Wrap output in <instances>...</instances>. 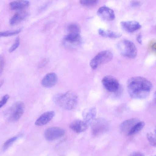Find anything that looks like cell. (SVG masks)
Here are the masks:
<instances>
[{
    "label": "cell",
    "instance_id": "6da1fadb",
    "mask_svg": "<svg viewBox=\"0 0 156 156\" xmlns=\"http://www.w3.org/2000/svg\"><path fill=\"white\" fill-rule=\"evenodd\" d=\"M152 87L151 83L145 78L132 77L127 82V89L130 96L135 99H144L150 94Z\"/></svg>",
    "mask_w": 156,
    "mask_h": 156
},
{
    "label": "cell",
    "instance_id": "7a4b0ae2",
    "mask_svg": "<svg viewBox=\"0 0 156 156\" xmlns=\"http://www.w3.org/2000/svg\"><path fill=\"white\" fill-rule=\"evenodd\" d=\"M78 100L76 94L71 91L56 94L52 98L53 101L56 105L67 110H72L76 107Z\"/></svg>",
    "mask_w": 156,
    "mask_h": 156
},
{
    "label": "cell",
    "instance_id": "3957f363",
    "mask_svg": "<svg viewBox=\"0 0 156 156\" xmlns=\"http://www.w3.org/2000/svg\"><path fill=\"white\" fill-rule=\"evenodd\" d=\"M117 48L121 54L126 58H133L137 55V50L135 45L129 40L125 39L119 42Z\"/></svg>",
    "mask_w": 156,
    "mask_h": 156
},
{
    "label": "cell",
    "instance_id": "277c9868",
    "mask_svg": "<svg viewBox=\"0 0 156 156\" xmlns=\"http://www.w3.org/2000/svg\"><path fill=\"white\" fill-rule=\"evenodd\" d=\"M24 110V103L21 101L14 103L6 112L5 115L12 122L18 121L23 115Z\"/></svg>",
    "mask_w": 156,
    "mask_h": 156
},
{
    "label": "cell",
    "instance_id": "5b68a950",
    "mask_svg": "<svg viewBox=\"0 0 156 156\" xmlns=\"http://www.w3.org/2000/svg\"><path fill=\"white\" fill-rule=\"evenodd\" d=\"M113 58L112 53L110 51L105 50L97 54L90 61V66L93 69H96L98 66L108 63Z\"/></svg>",
    "mask_w": 156,
    "mask_h": 156
},
{
    "label": "cell",
    "instance_id": "8992f818",
    "mask_svg": "<svg viewBox=\"0 0 156 156\" xmlns=\"http://www.w3.org/2000/svg\"><path fill=\"white\" fill-rule=\"evenodd\" d=\"M90 124L92 134L95 136L104 133L108 130L109 128L108 122L102 118L95 119Z\"/></svg>",
    "mask_w": 156,
    "mask_h": 156
},
{
    "label": "cell",
    "instance_id": "52a82bcc",
    "mask_svg": "<svg viewBox=\"0 0 156 156\" xmlns=\"http://www.w3.org/2000/svg\"><path fill=\"white\" fill-rule=\"evenodd\" d=\"M64 130L58 127H51L48 128L44 132L45 138L49 141H52L62 137L65 134Z\"/></svg>",
    "mask_w": 156,
    "mask_h": 156
},
{
    "label": "cell",
    "instance_id": "ba28073f",
    "mask_svg": "<svg viewBox=\"0 0 156 156\" xmlns=\"http://www.w3.org/2000/svg\"><path fill=\"white\" fill-rule=\"evenodd\" d=\"M102 83L108 91L110 92H115L119 87V84L118 80L114 77L111 76H106L103 78Z\"/></svg>",
    "mask_w": 156,
    "mask_h": 156
},
{
    "label": "cell",
    "instance_id": "9c48e42d",
    "mask_svg": "<svg viewBox=\"0 0 156 156\" xmlns=\"http://www.w3.org/2000/svg\"><path fill=\"white\" fill-rule=\"evenodd\" d=\"M81 39L79 34L69 33L64 37L63 43L67 46H76L79 44Z\"/></svg>",
    "mask_w": 156,
    "mask_h": 156
},
{
    "label": "cell",
    "instance_id": "30bf717a",
    "mask_svg": "<svg viewBox=\"0 0 156 156\" xmlns=\"http://www.w3.org/2000/svg\"><path fill=\"white\" fill-rule=\"evenodd\" d=\"M98 16L106 21H112L115 18L114 11L108 7L103 6L100 7L97 11Z\"/></svg>",
    "mask_w": 156,
    "mask_h": 156
},
{
    "label": "cell",
    "instance_id": "8fae6325",
    "mask_svg": "<svg viewBox=\"0 0 156 156\" xmlns=\"http://www.w3.org/2000/svg\"><path fill=\"white\" fill-rule=\"evenodd\" d=\"M140 121L139 119L136 118H131L125 120L120 125V129L121 132L123 134L128 135L133 126Z\"/></svg>",
    "mask_w": 156,
    "mask_h": 156
},
{
    "label": "cell",
    "instance_id": "7c38bea8",
    "mask_svg": "<svg viewBox=\"0 0 156 156\" xmlns=\"http://www.w3.org/2000/svg\"><path fill=\"white\" fill-rule=\"evenodd\" d=\"M58 80V76L54 73L47 74L41 81L42 85L45 88H50L54 86Z\"/></svg>",
    "mask_w": 156,
    "mask_h": 156
},
{
    "label": "cell",
    "instance_id": "4fadbf2b",
    "mask_svg": "<svg viewBox=\"0 0 156 156\" xmlns=\"http://www.w3.org/2000/svg\"><path fill=\"white\" fill-rule=\"evenodd\" d=\"M120 24L123 29L129 33L135 32L141 27V26L140 23L135 21H122Z\"/></svg>",
    "mask_w": 156,
    "mask_h": 156
},
{
    "label": "cell",
    "instance_id": "5bb4252c",
    "mask_svg": "<svg viewBox=\"0 0 156 156\" xmlns=\"http://www.w3.org/2000/svg\"><path fill=\"white\" fill-rule=\"evenodd\" d=\"M88 124L84 121L76 119L70 124V128L74 132L79 133L83 132L88 128Z\"/></svg>",
    "mask_w": 156,
    "mask_h": 156
},
{
    "label": "cell",
    "instance_id": "9a60e30c",
    "mask_svg": "<svg viewBox=\"0 0 156 156\" xmlns=\"http://www.w3.org/2000/svg\"><path fill=\"white\" fill-rule=\"evenodd\" d=\"M53 111H48L42 114L36 121L35 124L38 126H42L49 122L55 115Z\"/></svg>",
    "mask_w": 156,
    "mask_h": 156
},
{
    "label": "cell",
    "instance_id": "2e32d148",
    "mask_svg": "<svg viewBox=\"0 0 156 156\" xmlns=\"http://www.w3.org/2000/svg\"><path fill=\"white\" fill-rule=\"evenodd\" d=\"M96 109L95 107L84 109L82 112L84 121L88 124H91L95 119Z\"/></svg>",
    "mask_w": 156,
    "mask_h": 156
},
{
    "label": "cell",
    "instance_id": "e0dca14e",
    "mask_svg": "<svg viewBox=\"0 0 156 156\" xmlns=\"http://www.w3.org/2000/svg\"><path fill=\"white\" fill-rule=\"evenodd\" d=\"M28 16V13L25 11L18 12L11 18L9 20V24L11 26H14L23 20Z\"/></svg>",
    "mask_w": 156,
    "mask_h": 156
},
{
    "label": "cell",
    "instance_id": "ac0fdd59",
    "mask_svg": "<svg viewBox=\"0 0 156 156\" xmlns=\"http://www.w3.org/2000/svg\"><path fill=\"white\" fill-rule=\"evenodd\" d=\"M29 4L30 2L28 1H16L11 2L9 4V6L12 10H18L27 7Z\"/></svg>",
    "mask_w": 156,
    "mask_h": 156
},
{
    "label": "cell",
    "instance_id": "d6986e66",
    "mask_svg": "<svg viewBox=\"0 0 156 156\" xmlns=\"http://www.w3.org/2000/svg\"><path fill=\"white\" fill-rule=\"evenodd\" d=\"M98 33L101 36L112 38H116L120 37L122 35V34L120 33L105 30L102 29H99Z\"/></svg>",
    "mask_w": 156,
    "mask_h": 156
},
{
    "label": "cell",
    "instance_id": "ffe728a7",
    "mask_svg": "<svg viewBox=\"0 0 156 156\" xmlns=\"http://www.w3.org/2000/svg\"><path fill=\"white\" fill-rule=\"evenodd\" d=\"M144 126V122L140 121L133 126L129 132L128 136L132 135L139 132L142 130Z\"/></svg>",
    "mask_w": 156,
    "mask_h": 156
},
{
    "label": "cell",
    "instance_id": "44dd1931",
    "mask_svg": "<svg viewBox=\"0 0 156 156\" xmlns=\"http://www.w3.org/2000/svg\"><path fill=\"white\" fill-rule=\"evenodd\" d=\"M67 30L69 33L79 34L80 28L79 26L75 23H72L68 25Z\"/></svg>",
    "mask_w": 156,
    "mask_h": 156
},
{
    "label": "cell",
    "instance_id": "7402d4cb",
    "mask_svg": "<svg viewBox=\"0 0 156 156\" xmlns=\"http://www.w3.org/2000/svg\"><path fill=\"white\" fill-rule=\"evenodd\" d=\"M146 137L150 144L152 146L156 147V134L152 133L147 134Z\"/></svg>",
    "mask_w": 156,
    "mask_h": 156
},
{
    "label": "cell",
    "instance_id": "603a6c76",
    "mask_svg": "<svg viewBox=\"0 0 156 156\" xmlns=\"http://www.w3.org/2000/svg\"><path fill=\"white\" fill-rule=\"evenodd\" d=\"M19 136H16L10 138L6 141L3 146L4 151L6 150L18 138Z\"/></svg>",
    "mask_w": 156,
    "mask_h": 156
},
{
    "label": "cell",
    "instance_id": "cb8c5ba5",
    "mask_svg": "<svg viewBox=\"0 0 156 156\" xmlns=\"http://www.w3.org/2000/svg\"><path fill=\"white\" fill-rule=\"evenodd\" d=\"M22 30L21 29L15 30L7 31L1 32L0 36L1 37H8L16 34L20 33Z\"/></svg>",
    "mask_w": 156,
    "mask_h": 156
},
{
    "label": "cell",
    "instance_id": "d4e9b609",
    "mask_svg": "<svg viewBox=\"0 0 156 156\" xmlns=\"http://www.w3.org/2000/svg\"><path fill=\"white\" fill-rule=\"evenodd\" d=\"M81 5L86 6H92L98 3L97 0H84L80 1Z\"/></svg>",
    "mask_w": 156,
    "mask_h": 156
},
{
    "label": "cell",
    "instance_id": "484cf974",
    "mask_svg": "<svg viewBox=\"0 0 156 156\" xmlns=\"http://www.w3.org/2000/svg\"><path fill=\"white\" fill-rule=\"evenodd\" d=\"M20 44V40L19 37H17L15 41L11 47L9 48V53H12L14 51L19 47Z\"/></svg>",
    "mask_w": 156,
    "mask_h": 156
},
{
    "label": "cell",
    "instance_id": "4316f807",
    "mask_svg": "<svg viewBox=\"0 0 156 156\" xmlns=\"http://www.w3.org/2000/svg\"><path fill=\"white\" fill-rule=\"evenodd\" d=\"M9 98V96L8 94L4 95L1 100L0 102V107L1 108L7 102Z\"/></svg>",
    "mask_w": 156,
    "mask_h": 156
},
{
    "label": "cell",
    "instance_id": "83f0119b",
    "mask_svg": "<svg viewBox=\"0 0 156 156\" xmlns=\"http://www.w3.org/2000/svg\"><path fill=\"white\" fill-rule=\"evenodd\" d=\"M49 60L48 58H44L39 62L38 65L39 68H42L44 67L48 62Z\"/></svg>",
    "mask_w": 156,
    "mask_h": 156
},
{
    "label": "cell",
    "instance_id": "f1b7e54d",
    "mask_svg": "<svg viewBox=\"0 0 156 156\" xmlns=\"http://www.w3.org/2000/svg\"><path fill=\"white\" fill-rule=\"evenodd\" d=\"M4 66V61L3 58L1 57L0 58V74H1Z\"/></svg>",
    "mask_w": 156,
    "mask_h": 156
},
{
    "label": "cell",
    "instance_id": "f546056e",
    "mask_svg": "<svg viewBox=\"0 0 156 156\" xmlns=\"http://www.w3.org/2000/svg\"><path fill=\"white\" fill-rule=\"evenodd\" d=\"M131 5L133 7H137L140 5V2L137 1H132L131 2Z\"/></svg>",
    "mask_w": 156,
    "mask_h": 156
},
{
    "label": "cell",
    "instance_id": "4dcf8cb0",
    "mask_svg": "<svg viewBox=\"0 0 156 156\" xmlns=\"http://www.w3.org/2000/svg\"><path fill=\"white\" fill-rule=\"evenodd\" d=\"M48 5L49 4L48 3L44 5L41 7H40L39 9V12H41L43 11L47 8V7L48 6Z\"/></svg>",
    "mask_w": 156,
    "mask_h": 156
},
{
    "label": "cell",
    "instance_id": "1f68e13d",
    "mask_svg": "<svg viewBox=\"0 0 156 156\" xmlns=\"http://www.w3.org/2000/svg\"><path fill=\"white\" fill-rule=\"evenodd\" d=\"M141 34H139L137 37L136 40L137 42L140 44H142V41L141 38Z\"/></svg>",
    "mask_w": 156,
    "mask_h": 156
},
{
    "label": "cell",
    "instance_id": "d6a6232c",
    "mask_svg": "<svg viewBox=\"0 0 156 156\" xmlns=\"http://www.w3.org/2000/svg\"><path fill=\"white\" fill-rule=\"evenodd\" d=\"M130 156H144L142 154L138 152H135L132 154Z\"/></svg>",
    "mask_w": 156,
    "mask_h": 156
},
{
    "label": "cell",
    "instance_id": "836d02e7",
    "mask_svg": "<svg viewBox=\"0 0 156 156\" xmlns=\"http://www.w3.org/2000/svg\"><path fill=\"white\" fill-rule=\"evenodd\" d=\"M152 49L153 51H156V42L153 44L152 46Z\"/></svg>",
    "mask_w": 156,
    "mask_h": 156
},
{
    "label": "cell",
    "instance_id": "e575fe53",
    "mask_svg": "<svg viewBox=\"0 0 156 156\" xmlns=\"http://www.w3.org/2000/svg\"><path fill=\"white\" fill-rule=\"evenodd\" d=\"M154 133L156 134V127L155 129Z\"/></svg>",
    "mask_w": 156,
    "mask_h": 156
},
{
    "label": "cell",
    "instance_id": "d590c367",
    "mask_svg": "<svg viewBox=\"0 0 156 156\" xmlns=\"http://www.w3.org/2000/svg\"><path fill=\"white\" fill-rule=\"evenodd\" d=\"M155 97H156V91H155Z\"/></svg>",
    "mask_w": 156,
    "mask_h": 156
},
{
    "label": "cell",
    "instance_id": "8d00e7d4",
    "mask_svg": "<svg viewBox=\"0 0 156 156\" xmlns=\"http://www.w3.org/2000/svg\"><path fill=\"white\" fill-rule=\"evenodd\" d=\"M155 156H156V155Z\"/></svg>",
    "mask_w": 156,
    "mask_h": 156
},
{
    "label": "cell",
    "instance_id": "74e56055",
    "mask_svg": "<svg viewBox=\"0 0 156 156\" xmlns=\"http://www.w3.org/2000/svg\"></svg>",
    "mask_w": 156,
    "mask_h": 156
}]
</instances>
